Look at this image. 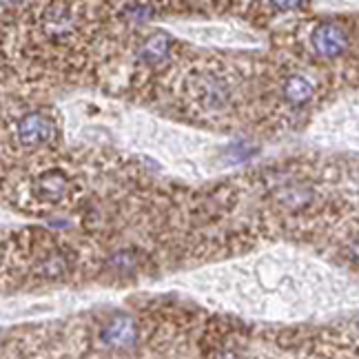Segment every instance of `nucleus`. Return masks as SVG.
I'll return each instance as SVG.
<instances>
[{
    "label": "nucleus",
    "instance_id": "39448f33",
    "mask_svg": "<svg viewBox=\"0 0 359 359\" xmlns=\"http://www.w3.org/2000/svg\"><path fill=\"white\" fill-rule=\"evenodd\" d=\"M169 36L166 33H155V36L144 44V49H142V58L144 60H149V62H158L162 60L166 51H169Z\"/></svg>",
    "mask_w": 359,
    "mask_h": 359
},
{
    "label": "nucleus",
    "instance_id": "f257e3e1",
    "mask_svg": "<svg viewBox=\"0 0 359 359\" xmlns=\"http://www.w3.org/2000/svg\"><path fill=\"white\" fill-rule=\"evenodd\" d=\"M313 47L324 58H335L346 51V33L335 25H322L313 33Z\"/></svg>",
    "mask_w": 359,
    "mask_h": 359
},
{
    "label": "nucleus",
    "instance_id": "7ed1b4c3",
    "mask_svg": "<svg viewBox=\"0 0 359 359\" xmlns=\"http://www.w3.org/2000/svg\"><path fill=\"white\" fill-rule=\"evenodd\" d=\"M133 340H136V324L131 317H116L103 335V342L109 346H129Z\"/></svg>",
    "mask_w": 359,
    "mask_h": 359
},
{
    "label": "nucleus",
    "instance_id": "f03ea898",
    "mask_svg": "<svg viewBox=\"0 0 359 359\" xmlns=\"http://www.w3.org/2000/svg\"><path fill=\"white\" fill-rule=\"evenodd\" d=\"M18 138L27 147H36V144L47 142L51 138V122L38 114L22 118L18 125Z\"/></svg>",
    "mask_w": 359,
    "mask_h": 359
},
{
    "label": "nucleus",
    "instance_id": "423d86ee",
    "mask_svg": "<svg viewBox=\"0 0 359 359\" xmlns=\"http://www.w3.org/2000/svg\"><path fill=\"white\" fill-rule=\"evenodd\" d=\"M271 3L275 7H279V9H295L301 3V0H271Z\"/></svg>",
    "mask_w": 359,
    "mask_h": 359
},
{
    "label": "nucleus",
    "instance_id": "20e7f679",
    "mask_svg": "<svg viewBox=\"0 0 359 359\" xmlns=\"http://www.w3.org/2000/svg\"><path fill=\"white\" fill-rule=\"evenodd\" d=\"M284 94H286V98L293 105H304V103H308L310 96H313V87H310L308 80H304V78L295 76V78H290V80L286 82Z\"/></svg>",
    "mask_w": 359,
    "mask_h": 359
}]
</instances>
